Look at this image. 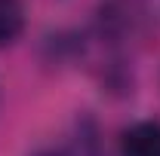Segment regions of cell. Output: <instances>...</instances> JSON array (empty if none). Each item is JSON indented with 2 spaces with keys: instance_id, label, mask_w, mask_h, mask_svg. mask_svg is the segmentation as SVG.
Listing matches in <instances>:
<instances>
[{
  "instance_id": "cell-1",
  "label": "cell",
  "mask_w": 160,
  "mask_h": 156,
  "mask_svg": "<svg viewBox=\"0 0 160 156\" xmlns=\"http://www.w3.org/2000/svg\"><path fill=\"white\" fill-rule=\"evenodd\" d=\"M120 156H160V122L142 119L120 138Z\"/></svg>"
},
{
  "instance_id": "cell-2",
  "label": "cell",
  "mask_w": 160,
  "mask_h": 156,
  "mask_svg": "<svg viewBox=\"0 0 160 156\" xmlns=\"http://www.w3.org/2000/svg\"><path fill=\"white\" fill-rule=\"evenodd\" d=\"M25 28V9L19 0H0V46L12 43Z\"/></svg>"
}]
</instances>
